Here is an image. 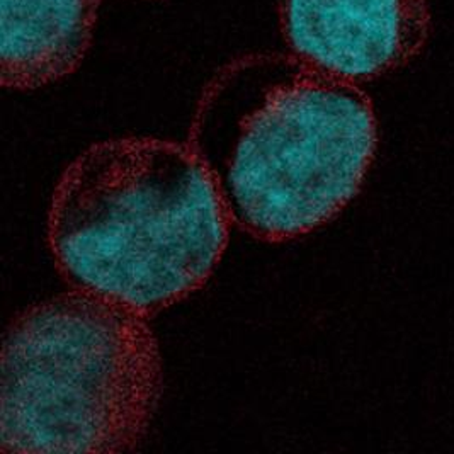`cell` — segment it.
<instances>
[{
    "instance_id": "obj_1",
    "label": "cell",
    "mask_w": 454,
    "mask_h": 454,
    "mask_svg": "<svg viewBox=\"0 0 454 454\" xmlns=\"http://www.w3.org/2000/svg\"><path fill=\"white\" fill-rule=\"evenodd\" d=\"M231 225L288 242L359 192L378 146L372 98L293 53H247L205 85L189 128Z\"/></svg>"
},
{
    "instance_id": "obj_2",
    "label": "cell",
    "mask_w": 454,
    "mask_h": 454,
    "mask_svg": "<svg viewBox=\"0 0 454 454\" xmlns=\"http://www.w3.org/2000/svg\"><path fill=\"white\" fill-rule=\"evenodd\" d=\"M230 225L191 145L124 137L90 145L63 170L46 235L68 285L150 317L207 283Z\"/></svg>"
},
{
    "instance_id": "obj_3",
    "label": "cell",
    "mask_w": 454,
    "mask_h": 454,
    "mask_svg": "<svg viewBox=\"0 0 454 454\" xmlns=\"http://www.w3.org/2000/svg\"><path fill=\"white\" fill-rule=\"evenodd\" d=\"M160 395L148 315L74 288L24 309L5 331L0 451H131Z\"/></svg>"
},
{
    "instance_id": "obj_4",
    "label": "cell",
    "mask_w": 454,
    "mask_h": 454,
    "mask_svg": "<svg viewBox=\"0 0 454 454\" xmlns=\"http://www.w3.org/2000/svg\"><path fill=\"white\" fill-rule=\"evenodd\" d=\"M289 53L364 83L413 62L433 33L429 0H279Z\"/></svg>"
},
{
    "instance_id": "obj_5",
    "label": "cell",
    "mask_w": 454,
    "mask_h": 454,
    "mask_svg": "<svg viewBox=\"0 0 454 454\" xmlns=\"http://www.w3.org/2000/svg\"><path fill=\"white\" fill-rule=\"evenodd\" d=\"M101 0H2L0 77L11 90L59 82L83 62Z\"/></svg>"
}]
</instances>
